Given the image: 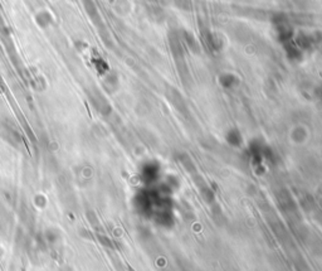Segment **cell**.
I'll return each instance as SVG.
<instances>
[{"label": "cell", "mask_w": 322, "mask_h": 271, "mask_svg": "<svg viewBox=\"0 0 322 271\" xmlns=\"http://www.w3.org/2000/svg\"><path fill=\"white\" fill-rule=\"evenodd\" d=\"M128 271H135V270L132 268H128Z\"/></svg>", "instance_id": "1"}]
</instances>
